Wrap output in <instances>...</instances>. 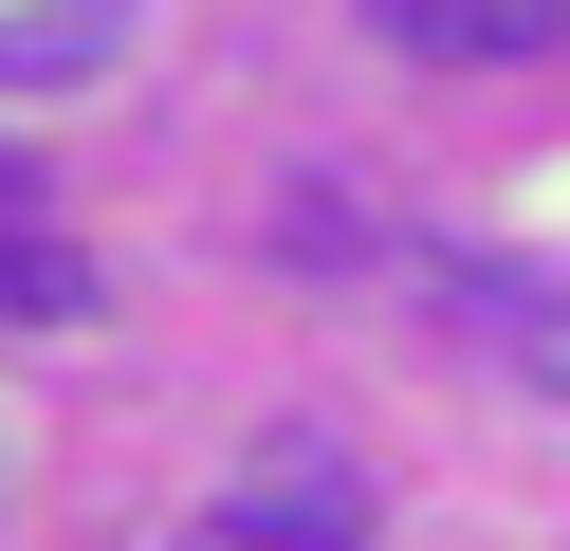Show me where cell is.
<instances>
[{
    "mask_svg": "<svg viewBox=\"0 0 570 551\" xmlns=\"http://www.w3.org/2000/svg\"><path fill=\"white\" fill-rule=\"evenodd\" d=\"M222 533L239 551H368V460L350 441H258L222 478Z\"/></svg>",
    "mask_w": 570,
    "mask_h": 551,
    "instance_id": "cell-1",
    "label": "cell"
},
{
    "mask_svg": "<svg viewBox=\"0 0 570 551\" xmlns=\"http://www.w3.org/2000/svg\"><path fill=\"white\" fill-rule=\"evenodd\" d=\"M0 203H38V166H19V147H0Z\"/></svg>",
    "mask_w": 570,
    "mask_h": 551,
    "instance_id": "cell-5",
    "label": "cell"
},
{
    "mask_svg": "<svg viewBox=\"0 0 570 551\" xmlns=\"http://www.w3.org/2000/svg\"><path fill=\"white\" fill-rule=\"evenodd\" d=\"M442 313L479 331V350L515 367V386H552V404H570V294H533V276H497V257H442Z\"/></svg>",
    "mask_w": 570,
    "mask_h": 551,
    "instance_id": "cell-2",
    "label": "cell"
},
{
    "mask_svg": "<svg viewBox=\"0 0 570 551\" xmlns=\"http://www.w3.org/2000/svg\"><path fill=\"white\" fill-rule=\"evenodd\" d=\"M129 56V0H0V92H92Z\"/></svg>",
    "mask_w": 570,
    "mask_h": 551,
    "instance_id": "cell-4",
    "label": "cell"
},
{
    "mask_svg": "<svg viewBox=\"0 0 570 551\" xmlns=\"http://www.w3.org/2000/svg\"><path fill=\"white\" fill-rule=\"evenodd\" d=\"M552 19H570V0H368V37H405V56H442V73L552 56Z\"/></svg>",
    "mask_w": 570,
    "mask_h": 551,
    "instance_id": "cell-3",
    "label": "cell"
}]
</instances>
